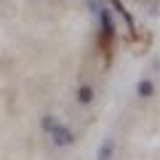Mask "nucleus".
<instances>
[{
  "mask_svg": "<svg viewBox=\"0 0 160 160\" xmlns=\"http://www.w3.org/2000/svg\"><path fill=\"white\" fill-rule=\"evenodd\" d=\"M48 133H51V142L56 144V147H69V144L75 142V133L69 131L67 126H62V123H56V126H53Z\"/></svg>",
  "mask_w": 160,
  "mask_h": 160,
  "instance_id": "obj_1",
  "label": "nucleus"
},
{
  "mask_svg": "<svg viewBox=\"0 0 160 160\" xmlns=\"http://www.w3.org/2000/svg\"><path fill=\"white\" fill-rule=\"evenodd\" d=\"M112 152H115V142L112 139H104L102 147H99V152H96V158L99 160H112Z\"/></svg>",
  "mask_w": 160,
  "mask_h": 160,
  "instance_id": "obj_2",
  "label": "nucleus"
},
{
  "mask_svg": "<svg viewBox=\"0 0 160 160\" xmlns=\"http://www.w3.org/2000/svg\"><path fill=\"white\" fill-rule=\"evenodd\" d=\"M136 93H139L142 99H149V96L155 93V83H152V80H139V86H136Z\"/></svg>",
  "mask_w": 160,
  "mask_h": 160,
  "instance_id": "obj_3",
  "label": "nucleus"
},
{
  "mask_svg": "<svg viewBox=\"0 0 160 160\" xmlns=\"http://www.w3.org/2000/svg\"><path fill=\"white\" fill-rule=\"evenodd\" d=\"M78 102L80 104H91L93 102V88L91 86H80L78 88Z\"/></svg>",
  "mask_w": 160,
  "mask_h": 160,
  "instance_id": "obj_4",
  "label": "nucleus"
},
{
  "mask_svg": "<svg viewBox=\"0 0 160 160\" xmlns=\"http://www.w3.org/2000/svg\"><path fill=\"white\" fill-rule=\"evenodd\" d=\"M53 126H56V118H53V115H46V118H43V128H46V131H51Z\"/></svg>",
  "mask_w": 160,
  "mask_h": 160,
  "instance_id": "obj_5",
  "label": "nucleus"
}]
</instances>
